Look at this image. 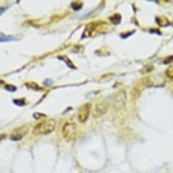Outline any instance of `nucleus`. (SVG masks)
Returning <instances> with one entry per match:
<instances>
[{
	"label": "nucleus",
	"mask_w": 173,
	"mask_h": 173,
	"mask_svg": "<svg viewBox=\"0 0 173 173\" xmlns=\"http://www.w3.org/2000/svg\"><path fill=\"white\" fill-rule=\"evenodd\" d=\"M81 8H83V3H79V2H73L71 3V9L73 11H80Z\"/></svg>",
	"instance_id": "6e6552de"
},
{
	"label": "nucleus",
	"mask_w": 173,
	"mask_h": 173,
	"mask_svg": "<svg viewBox=\"0 0 173 173\" xmlns=\"http://www.w3.org/2000/svg\"><path fill=\"white\" fill-rule=\"evenodd\" d=\"M157 22H158V25H169L167 19H163V18H157Z\"/></svg>",
	"instance_id": "9d476101"
},
{
	"label": "nucleus",
	"mask_w": 173,
	"mask_h": 173,
	"mask_svg": "<svg viewBox=\"0 0 173 173\" xmlns=\"http://www.w3.org/2000/svg\"><path fill=\"white\" fill-rule=\"evenodd\" d=\"M130 34H133V31H126V33H123V34H121V37H123V39H126V37H129Z\"/></svg>",
	"instance_id": "f3484780"
},
{
	"label": "nucleus",
	"mask_w": 173,
	"mask_h": 173,
	"mask_svg": "<svg viewBox=\"0 0 173 173\" xmlns=\"http://www.w3.org/2000/svg\"><path fill=\"white\" fill-rule=\"evenodd\" d=\"M126 102H127L126 90H120V92H117V93L113 96V107H114L115 110H121V108H124Z\"/></svg>",
	"instance_id": "7ed1b4c3"
},
{
	"label": "nucleus",
	"mask_w": 173,
	"mask_h": 173,
	"mask_svg": "<svg viewBox=\"0 0 173 173\" xmlns=\"http://www.w3.org/2000/svg\"><path fill=\"white\" fill-rule=\"evenodd\" d=\"M58 59H61V61H65V64H67V65H68V67H71V68H76V67H74L73 65V62H71V61H70V59H67V58L65 56H58Z\"/></svg>",
	"instance_id": "1a4fd4ad"
},
{
	"label": "nucleus",
	"mask_w": 173,
	"mask_h": 173,
	"mask_svg": "<svg viewBox=\"0 0 173 173\" xmlns=\"http://www.w3.org/2000/svg\"><path fill=\"white\" fill-rule=\"evenodd\" d=\"M170 62H173V55H170V56L163 59V64H170Z\"/></svg>",
	"instance_id": "f8f14e48"
},
{
	"label": "nucleus",
	"mask_w": 173,
	"mask_h": 173,
	"mask_svg": "<svg viewBox=\"0 0 173 173\" xmlns=\"http://www.w3.org/2000/svg\"><path fill=\"white\" fill-rule=\"evenodd\" d=\"M3 86H5L8 90H11V92H15V90H16L15 86H11V84H3Z\"/></svg>",
	"instance_id": "4468645a"
},
{
	"label": "nucleus",
	"mask_w": 173,
	"mask_h": 173,
	"mask_svg": "<svg viewBox=\"0 0 173 173\" xmlns=\"http://www.w3.org/2000/svg\"><path fill=\"white\" fill-rule=\"evenodd\" d=\"M148 71H151V67L148 65V67H145V70H144V73H148Z\"/></svg>",
	"instance_id": "a211bd4d"
},
{
	"label": "nucleus",
	"mask_w": 173,
	"mask_h": 173,
	"mask_svg": "<svg viewBox=\"0 0 173 173\" xmlns=\"http://www.w3.org/2000/svg\"><path fill=\"white\" fill-rule=\"evenodd\" d=\"M107 111H108V102H105V101L98 102L93 108V117L95 118H99V117L107 114Z\"/></svg>",
	"instance_id": "20e7f679"
},
{
	"label": "nucleus",
	"mask_w": 173,
	"mask_h": 173,
	"mask_svg": "<svg viewBox=\"0 0 173 173\" xmlns=\"http://www.w3.org/2000/svg\"><path fill=\"white\" fill-rule=\"evenodd\" d=\"M13 104L22 107V105H25V99H13Z\"/></svg>",
	"instance_id": "9b49d317"
},
{
	"label": "nucleus",
	"mask_w": 173,
	"mask_h": 173,
	"mask_svg": "<svg viewBox=\"0 0 173 173\" xmlns=\"http://www.w3.org/2000/svg\"><path fill=\"white\" fill-rule=\"evenodd\" d=\"M27 86H28V87H31V89H40V86H37V84H31V83H27Z\"/></svg>",
	"instance_id": "dca6fc26"
},
{
	"label": "nucleus",
	"mask_w": 173,
	"mask_h": 173,
	"mask_svg": "<svg viewBox=\"0 0 173 173\" xmlns=\"http://www.w3.org/2000/svg\"><path fill=\"white\" fill-rule=\"evenodd\" d=\"M45 117H46V115L40 114V113H36V114H34V118H37V120H42V118H45Z\"/></svg>",
	"instance_id": "2eb2a0df"
},
{
	"label": "nucleus",
	"mask_w": 173,
	"mask_h": 173,
	"mask_svg": "<svg viewBox=\"0 0 173 173\" xmlns=\"http://www.w3.org/2000/svg\"><path fill=\"white\" fill-rule=\"evenodd\" d=\"M110 21L113 22V24H120L121 15H120V13H114V15H111V16H110Z\"/></svg>",
	"instance_id": "0eeeda50"
},
{
	"label": "nucleus",
	"mask_w": 173,
	"mask_h": 173,
	"mask_svg": "<svg viewBox=\"0 0 173 173\" xmlns=\"http://www.w3.org/2000/svg\"><path fill=\"white\" fill-rule=\"evenodd\" d=\"M62 136L67 141H74L77 136V126L74 124L73 121H67L62 126Z\"/></svg>",
	"instance_id": "f03ea898"
},
{
	"label": "nucleus",
	"mask_w": 173,
	"mask_h": 173,
	"mask_svg": "<svg viewBox=\"0 0 173 173\" xmlns=\"http://www.w3.org/2000/svg\"><path fill=\"white\" fill-rule=\"evenodd\" d=\"M25 133H27V127H19V129H16V130L11 135V139L12 141H19Z\"/></svg>",
	"instance_id": "423d86ee"
},
{
	"label": "nucleus",
	"mask_w": 173,
	"mask_h": 173,
	"mask_svg": "<svg viewBox=\"0 0 173 173\" xmlns=\"http://www.w3.org/2000/svg\"><path fill=\"white\" fill-rule=\"evenodd\" d=\"M90 113H92V105H90V104L83 105V107L79 110V115H77V118H79L80 123L87 121V118L90 117Z\"/></svg>",
	"instance_id": "39448f33"
},
{
	"label": "nucleus",
	"mask_w": 173,
	"mask_h": 173,
	"mask_svg": "<svg viewBox=\"0 0 173 173\" xmlns=\"http://www.w3.org/2000/svg\"><path fill=\"white\" fill-rule=\"evenodd\" d=\"M166 76H167V79L173 80V68H169L167 71H166Z\"/></svg>",
	"instance_id": "ddd939ff"
},
{
	"label": "nucleus",
	"mask_w": 173,
	"mask_h": 173,
	"mask_svg": "<svg viewBox=\"0 0 173 173\" xmlns=\"http://www.w3.org/2000/svg\"><path fill=\"white\" fill-rule=\"evenodd\" d=\"M56 129V120L53 118H46V120L40 121L36 127H34V135H49Z\"/></svg>",
	"instance_id": "f257e3e1"
}]
</instances>
